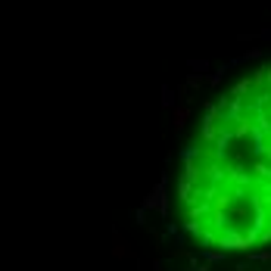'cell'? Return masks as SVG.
I'll return each instance as SVG.
<instances>
[{"label":"cell","mask_w":271,"mask_h":271,"mask_svg":"<svg viewBox=\"0 0 271 271\" xmlns=\"http://www.w3.org/2000/svg\"><path fill=\"white\" fill-rule=\"evenodd\" d=\"M178 203L190 234L209 246L271 240V63L206 112L184 153Z\"/></svg>","instance_id":"1"}]
</instances>
